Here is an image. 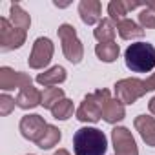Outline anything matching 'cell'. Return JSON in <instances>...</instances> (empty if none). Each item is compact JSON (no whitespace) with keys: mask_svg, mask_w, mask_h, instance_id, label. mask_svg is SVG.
<instances>
[{"mask_svg":"<svg viewBox=\"0 0 155 155\" xmlns=\"http://www.w3.org/2000/svg\"><path fill=\"white\" fill-rule=\"evenodd\" d=\"M58 38L62 44V53L71 64H81L84 58V46L77 37V31L71 24H62L58 28Z\"/></svg>","mask_w":155,"mask_h":155,"instance_id":"277c9868","label":"cell"},{"mask_svg":"<svg viewBox=\"0 0 155 155\" xmlns=\"http://www.w3.org/2000/svg\"><path fill=\"white\" fill-rule=\"evenodd\" d=\"M117 31H119L120 38H124V40H133V38H142L144 37V29L137 22H133L131 18H124L122 22H119Z\"/></svg>","mask_w":155,"mask_h":155,"instance_id":"e0dca14e","label":"cell"},{"mask_svg":"<svg viewBox=\"0 0 155 155\" xmlns=\"http://www.w3.org/2000/svg\"><path fill=\"white\" fill-rule=\"evenodd\" d=\"M144 84H146V90H148V91H153V90H155V71L144 81Z\"/></svg>","mask_w":155,"mask_h":155,"instance_id":"484cf974","label":"cell"},{"mask_svg":"<svg viewBox=\"0 0 155 155\" xmlns=\"http://www.w3.org/2000/svg\"><path fill=\"white\" fill-rule=\"evenodd\" d=\"M126 117V110H124V104L119 101V99H110L104 102V108H102V119L108 122V124H117L119 120H122Z\"/></svg>","mask_w":155,"mask_h":155,"instance_id":"5bb4252c","label":"cell"},{"mask_svg":"<svg viewBox=\"0 0 155 155\" xmlns=\"http://www.w3.org/2000/svg\"><path fill=\"white\" fill-rule=\"evenodd\" d=\"M128 11H130L128 9V2H122V0H111V2L108 4V15H110V18L115 24L122 22L126 18Z\"/></svg>","mask_w":155,"mask_h":155,"instance_id":"44dd1931","label":"cell"},{"mask_svg":"<svg viewBox=\"0 0 155 155\" xmlns=\"http://www.w3.org/2000/svg\"><path fill=\"white\" fill-rule=\"evenodd\" d=\"M64 99V90L62 88H46L44 91H42V104L40 106H44V108H48V110H51L58 101H62Z\"/></svg>","mask_w":155,"mask_h":155,"instance_id":"cb8c5ba5","label":"cell"},{"mask_svg":"<svg viewBox=\"0 0 155 155\" xmlns=\"http://www.w3.org/2000/svg\"><path fill=\"white\" fill-rule=\"evenodd\" d=\"M73 101H69V99H62V101H58L53 108H51V115L57 119V120H68L71 115H73Z\"/></svg>","mask_w":155,"mask_h":155,"instance_id":"7402d4cb","label":"cell"},{"mask_svg":"<svg viewBox=\"0 0 155 155\" xmlns=\"http://www.w3.org/2000/svg\"><path fill=\"white\" fill-rule=\"evenodd\" d=\"M115 35H117V28L113 26V20L111 18H102L95 31H93V37L99 40V44L102 42H115Z\"/></svg>","mask_w":155,"mask_h":155,"instance_id":"2e32d148","label":"cell"},{"mask_svg":"<svg viewBox=\"0 0 155 155\" xmlns=\"http://www.w3.org/2000/svg\"><path fill=\"white\" fill-rule=\"evenodd\" d=\"M148 108H150V111H151V113L155 115V97H153V99H151V101L148 102Z\"/></svg>","mask_w":155,"mask_h":155,"instance_id":"4316f807","label":"cell"},{"mask_svg":"<svg viewBox=\"0 0 155 155\" xmlns=\"http://www.w3.org/2000/svg\"><path fill=\"white\" fill-rule=\"evenodd\" d=\"M139 24L142 29H155V2H146L142 11L139 13Z\"/></svg>","mask_w":155,"mask_h":155,"instance_id":"603a6c76","label":"cell"},{"mask_svg":"<svg viewBox=\"0 0 155 155\" xmlns=\"http://www.w3.org/2000/svg\"><path fill=\"white\" fill-rule=\"evenodd\" d=\"M111 140H113L115 155H139L137 142H135V139L128 128H122V126L113 128Z\"/></svg>","mask_w":155,"mask_h":155,"instance_id":"ba28073f","label":"cell"},{"mask_svg":"<svg viewBox=\"0 0 155 155\" xmlns=\"http://www.w3.org/2000/svg\"><path fill=\"white\" fill-rule=\"evenodd\" d=\"M146 93H148L146 84L140 79H122L115 84V99H119L124 106L133 104Z\"/></svg>","mask_w":155,"mask_h":155,"instance_id":"5b68a950","label":"cell"},{"mask_svg":"<svg viewBox=\"0 0 155 155\" xmlns=\"http://www.w3.org/2000/svg\"><path fill=\"white\" fill-rule=\"evenodd\" d=\"M53 42L48 38V37H38L33 44V49H31V55L28 58V64L31 69H44L51 58H53Z\"/></svg>","mask_w":155,"mask_h":155,"instance_id":"52a82bcc","label":"cell"},{"mask_svg":"<svg viewBox=\"0 0 155 155\" xmlns=\"http://www.w3.org/2000/svg\"><path fill=\"white\" fill-rule=\"evenodd\" d=\"M33 81L28 73H22V71H15L8 66H2L0 68V88L2 90H15V88H26V86H31Z\"/></svg>","mask_w":155,"mask_h":155,"instance_id":"9c48e42d","label":"cell"},{"mask_svg":"<svg viewBox=\"0 0 155 155\" xmlns=\"http://www.w3.org/2000/svg\"><path fill=\"white\" fill-rule=\"evenodd\" d=\"M60 137H62L60 130H58L57 126L48 124V128L44 130V133L38 137V140H37L35 144H37L40 150H49V148H53V146H57V144H58Z\"/></svg>","mask_w":155,"mask_h":155,"instance_id":"d6986e66","label":"cell"},{"mask_svg":"<svg viewBox=\"0 0 155 155\" xmlns=\"http://www.w3.org/2000/svg\"><path fill=\"white\" fill-rule=\"evenodd\" d=\"M17 106L15 99H11L9 95H0V115H9L13 111V108Z\"/></svg>","mask_w":155,"mask_h":155,"instance_id":"d4e9b609","label":"cell"},{"mask_svg":"<svg viewBox=\"0 0 155 155\" xmlns=\"http://www.w3.org/2000/svg\"><path fill=\"white\" fill-rule=\"evenodd\" d=\"M53 155H71V153H69L68 150H64V148H60V150H57V151H55Z\"/></svg>","mask_w":155,"mask_h":155,"instance_id":"83f0119b","label":"cell"},{"mask_svg":"<svg viewBox=\"0 0 155 155\" xmlns=\"http://www.w3.org/2000/svg\"><path fill=\"white\" fill-rule=\"evenodd\" d=\"M28 31L15 28L9 18H0V51H13L26 42Z\"/></svg>","mask_w":155,"mask_h":155,"instance_id":"8992f818","label":"cell"},{"mask_svg":"<svg viewBox=\"0 0 155 155\" xmlns=\"http://www.w3.org/2000/svg\"><path fill=\"white\" fill-rule=\"evenodd\" d=\"M101 2L99 0H82L79 4V15H81V20L88 26H93L97 22H101Z\"/></svg>","mask_w":155,"mask_h":155,"instance_id":"4fadbf2b","label":"cell"},{"mask_svg":"<svg viewBox=\"0 0 155 155\" xmlns=\"http://www.w3.org/2000/svg\"><path fill=\"white\" fill-rule=\"evenodd\" d=\"M111 95L108 90H97L95 93H90L84 97V101L81 102L79 110H77V119L81 122H99L102 119V108L104 102L110 101Z\"/></svg>","mask_w":155,"mask_h":155,"instance_id":"3957f363","label":"cell"},{"mask_svg":"<svg viewBox=\"0 0 155 155\" xmlns=\"http://www.w3.org/2000/svg\"><path fill=\"white\" fill-rule=\"evenodd\" d=\"M18 128H20V133H22L24 139L37 142L38 137H40V135L44 133V130L48 128V122L44 120V117L33 113V115H24V117L20 119V126H18Z\"/></svg>","mask_w":155,"mask_h":155,"instance_id":"30bf717a","label":"cell"},{"mask_svg":"<svg viewBox=\"0 0 155 155\" xmlns=\"http://www.w3.org/2000/svg\"><path fill=\"white\" fill-rule=\"evenodd\" d=\"M108 148V139L99 128L84 126L73 135L75 155H104Z\"/></svg>","mask_w":155,"mask_h":155,"instance_id":"6da1fadb","label":"cell"},{"mask_svg":"<svg viewBox=\"0 0 155 155\" xmlns=\"http://www.w3.org/2000/svg\"><path fill=\"white\" fill-rule=\"evenodd\" d=\"M9 22L15 28L22 29V31H28L29 26H31V17L18 4H11V8H9Z\"/></svg>","mask_w":155,"mask_h":155,"instance_id":"ac0fdd59","label":"cell"},{"mask_svg":"<svg viewBox=\"0 0 155 155\" xmlns=\"http://www.w3.org/2000/svg\"><path fill=\"white\" fill-rule=\"evenodd\" d=\"M66 77H68V75H66V69H64L62 66H53V68H49L48 71L37 75V82L42 84V86H46V88H53V86L62 84V82L66 81Z\"/></svg>","mask_w":155,"mask_h":155,"instance_id":"9a60e30c","label":"cell"},{"mask_svg":"<svg viewBox=\"0 0 155 155\" xmlns=\"http://www.w3.org/2000/svg\"><path fill=\"white\" fill-rule=\"evenodd\" d=\"M17 106L22 108V110H33L37 108L38 104H42V91H38L33 84L31 86H26L18 91L17 99H15Z\"/></svg>","mask_w":155,"mask_h":155,"instance_id":"8fae6325","label":"cell"},{"mask_svg":"<svg viewBox=\"0 0 155 155\" xmlns=\"http://www.w3.org/2000/svg\"><path fill=\"white\" fill-rule=\"evenodd\" d=\"M119 53H120V48L115 42H102V44L95 46V55L102 62H113V60H117Z\"/></svg>","mask_w":155,"mask_h":155,"instance_id":"ffe728a7","label":"cell"},{"mask_svg":"<svg viewBox=\"0 0 155 155\" xmlns=\"http://www.w3.org/2000/svg\"><path fill=\"white\" fill-rule=\"evenodd\" d=\"M133 124L139 135L142 137V140L148 146H155V119L150 115H137Z\"/></svg>","mask_w":155,"mask_h":155,"instance_id":"7c38bea8","label":"cell"},{"mask_svg":"<svg viewBox=\"0 0 155 155\" xmlns=\"http://www.w3.org/2000/svg\"><path fill=\"white\" fill-rule=\"evenodd\" d=\"M124 60L133 73H150L155 68V48L150 42L130 44L124 51Z\"/></svg>","mask_w":155,"mask_h":155,"instance_id":"7a4b0ae2","label":"cell"}]
</instances>
